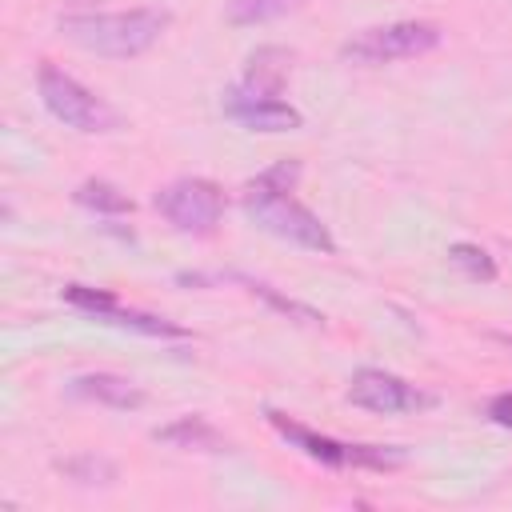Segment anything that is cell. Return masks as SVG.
Returning <instances> with one entry per match:
<instances>
[{
	"mask_svg": "<svg viewBox=\"0 0 512 512\" xmlns=\"http://www.w3.org/2000/svg\"><path fill=\"white\" fill-rule=\"evenodd\" d=\"M244 284H248L256 296H264V300H268L276 312H284V316H296V320H300V324H308V328H320V324H324V316H320L316 308H308V304H296V300L280 296L276 288H268V284H260V280H244Z\"/></svg>",
	"mask_w": 512,
	"mask_h": 512,
	"instance_id": "2e32d148",
	"label": "cell"
},
{
	"mask_svg": "<svg viewBox=\"0 0 512 512\" xmlns=\"http://www.w3.org/2000/svg\"><path fill=\"white\" fill-rule=\"evenodd\" d=\"M68 392L80 396V400L104 404V408H124V412L144 404V392L128 376H116V372H84L68 384Z\"/></svg>",
	"mask_w": 512,
	"mask_h": 512,
	"instance_id": "30bf717a",
	"label": "cell"
},
{
	"mask_svg": "<svg viewBox=\"0 0 512 512\" xmlns=\"http://www.w3.org/2000/svg\"><path fill=\"white\" fill-rule=\"evenodd\" d=\"M64 300L88 316H96L100 324H112V328H128V332H140V336H168V340H184L188 328L164 320V316H152V312H136V308H124L116 300V292L108 288H88V284H68L64 288Z\"/></svg>",
	"mask_w": 512,
	"mask_h": 512,
	"instance_id": "52a82bcc",
	"label": "cell"
},
{
	"mask_svg": "<svg viewBox=\"0 0 512 512\" xmlns=\"http://www.w3.org/2000/svg\"><path fill=\"white\" fill-rule=\"evenodd\" d=\"M224 112L236 124L252 128V132H292V128L304 124V116L288 100H280V92L256 88V84H244V80L224 92Z\"/></svg>",
	"mask_w": 512,
	"mask_h": 512,
	"instance_id": "9c48e42d",
	"label": "cell"
},
{
	"mask_svg": "<svg viewBox=\"0 0 512 512\" xmlns=\"http://www.w3.org/2000/svg\"><path fill=\"white\" fill-rule=\"evenodd\" d=\"M448 260H452V268H460L468 280H480V284H492V280H496V260H492L480 244L460 240V244L448 248Z\"/></svg>",
	"mask_w": 512,
	"mask_h": 512,
	"instance_id": "5bb4252c",
	"label": "cell"
},
{
	"mask_svg": "<svg viewBox=\"0 0 512 512\" xmlns=\"http://www.w3.org/2000/svg\"><path fill=\"white\" fill-rule=\"evenodd\" d=\"M152 204L176 232H192V236H208L224 216V192L204 176H180L164 184L152 196Z\"/></svg>",
	"mask_w": 512,
	"mask_h": 512,
	"instance_id": "8992f818",
	"label": "cell"
},
{
	"mask_svg": "<svg viewBox=\"0 0 512 512\" xmlns=\"http://www.w3.org/2000/svg\"><path fill=\"white\" fill-rule=\"evenodd\" d=\"M268 424L292 444L300 448L304 456L328 464V468H372V472H392L404 464V452L400 448H384V444H352V440H336V436H324V432H312L304 428L300 420H288L284 412L268 408Z\"/></svg>",
	"mask_w": 512,
	"mask_h": 512,
	"instance_id": "3957f363",
	"label": "cell"
},
{
	"mask_svg": "<svg viewBox=\"0 0 512 512\" xmlns=\"http://www.w3.org/2000/svg\"><path fill=\"white\" fill-rule=\"evenodd\" d=\"M168 20L172 16L164 8L72 12V16H60V32H64V40H72L84 52H96V56H108V60H132V56L148 52L160 40Z\"/></svg>",
	"mask_w": 512,
	"mask_h": 512,
	"instance_id": "7a4b0ae2",
	"label": "cell"
},
{
	"mask_svg": "<svg viewBox=\"0 0 512 512\" xmlns=\"http://www.w3.org/2000/svg\"><path fill=\"white\" fill-rule=\"evenodd\" d=\"M60 468L72 480H80V484H108V480H116V468L108 460H100V456H76V460H64Z\"/></svg>",
	"mask_w": 512,
	"mask_h": 512,
	"instance_id": "e0dca14e",
	"label": "cell"
},
{
	"mask_svg": "<svg viewBox=\"0 0 512 512\" xmlns=\"http://www.w3.org/2000/svg\"><path fill=\"white\" fill-rule=\"evenodd\" d=\"M300 0H232L228 4V20L248 28V24H264V20H276L284 12H292Z\"/></svg>",
	"mask_w": 512,
	"mask_h": 512,
	"instance_id": "9a60e30c",
	"label": "cell"
},
{
	"mask_svg": "<svg viewBox=\"0 0 512 512\" xmlns=\"http://www.w3.org/2000/svg\"><path fill=\"white\" fill-rule=\"evenodd\" d=\"M72 200H76L80 208H88V212H100V216H124V212L136 208L132 196L120 192V188L108 184V180H84V184H76Z\"/></svg>",
	"mask_w": 512,
	"mask_h": 512,
	"instance_id": "4fadbf2b",
	"label": "cell"
},
{
	"mask_svg": "<svg viewBox=\"0 0 512 512\" xmlns=\"http://www.w3.org/2000/svg\"><path fill=\"white\" fill-rule=\"evenodd\" d=\"M488 416H492L496 424H504V428H512V392H504V396H496V400L488 404Z\"/></svg>",
	"mask_w": 512,
	"mask_h": 512,
	"instance_id": "ac0fdd59",
	"label": "cell"
},
{
	"mask_svg": "<svg viewBox=\"0 0 512 512\" xmlns=\"http://www.w3.org/2000/svg\"><path fill=\"white\" fill-rule=\"evenodd\" d=\"M288 64H292V52L288 48H256L248 56V68H244V84H256V88H272L280 92L284 88V76H288Z\"/></svg>",
	"mask_w": 512,
	"mask_h": 512,
	"instance_id": "7c38bea8",
	"label": "cell"
},
{
	"mask_svg": "<svg viewBox=\"0 0 512 512\" xmlns=\"http://www.w3.org/2000/svg\"><path fill=\"white\" fill-rule=\"evenodd\" d=\"M152 440H164L172 448H196V452H228V440L204 416H180V420L156 428Z\"/></svg>",
	"mask_w": 512,
	"mask_h": 512,
	"instance_id": "8fae6325",
	"label": "cell"
},
{
	"mask_svg": "<svg viewBox=\"0 0 512 512\" xmlns=\"http://www.w3.org/2000/svg\"><path fill=\"white\" fill-rule=\"evenodd\" d=\"M444 44V28L432 20H396L380 28H364L352 40H344L340 56L352 64H392V60H412Z\"/></svg>",
	"mask_w": 512,
	"mask_h": 512,
	"instance_id": "5b68a950",
	"label": "cell"
},
{
	"mask_svg": "<svg viewBox=\"0 0 512 512\" xmlns=\"http://www.w3.org/2000/svg\"><path fill=\"white\" fill-rule=\"evenodd\" d=\"M296 180H300V164H296V160H280V164H272L268 172H260V176L244 188V200H240V204H244V212H248L264 232H272V236H280V240H288V244H296V248L332 256V252H336V240H332L328 224H324L312 208H304V204L292 196Z\"/></svg>",
	"mask_w": 512,
	"mask_h": 512,
	"instance_id": "6da1fadb",
	"label": "cell"
},
{
	"mask_svg": "<svg viewBox=\"0 0 512 512\" xmlns=\"http://www.w3.org/2000/svg\"><path fill=\"white\" fill-rule=\"evenodd\" d=\"M36 88H40V100H44V108L60 120V124H68V128H76V132H116L120 128V112L108 104V100H100L96 92H88L76 76H68L64 68H56V64H40V72H36Z\"/></svg>",
	"mask_w": 512,
	"mask_h": 512,
	"instance_id": "277c9868",
	"label": "cell"
},
{
	"mask_svg": "<svg viewBox=\"0 0 512 512\" xmlns=\"http://www.w3.org/2000/svg\"><path fill=\"white\" fill-rule=\"evenodd\" d=\"M348 400L356 408H368V412H424L436 404L432 392L416 388L412 380L396 376V372H384V368H360L352 380H348Z\"/></svg>",
	"mask_w": 512,
	"mask_h": 512,
	"instance_id": "ba28073f",
	"label": "cell"
}]
</instances>
